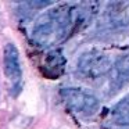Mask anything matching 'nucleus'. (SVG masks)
Segmentation results:
<instances>
[{
    "label": "nucleus",
    "instance_id": "7ed1b4c3",
    "mask_svg": "<svg viewBox=\"0 0 129 129\" xmlns=\"http://www.w3.org/2000/svg\"><path fill=\"white\" fill-rule=\"evenodd\" d=\"M62 101L70 110L83 117L93 115L99 110V100L92 93L79 87H64L60 92Z\"/></svg>",
    "mask_w": 129,
    "mask_h": 129
},
{
    "label": "nucleus",
    "instance_id": "f257e3e1",
    "mask_svg": "<svg viewBox=\"0 0 129 129\" xmlns=\"http://www.w3.org/2000/svg\"><path fill=\"white\" fill-rule=\"evenodd\" d=\"M72 11L70 6H58L42 14L32 28V39L38 46L51 47L61 42L70 32Z\"/></svg>",
    "mask_w": 129,
    "mask_h": 129
},
{
    "label": "nucleus",
    "instance_id": "20e7f679",
    "mask_svg": "<svg viewBox=\"0 0 129 129\" xmlns=\"http://www.w3.org/2000/svg\"><path fill=\"white\" fill-rule=\"evenodd\" d=\"M4 72L10 82V89L13 94H18L22 86V70L20 62V53L15 45L7 43L4 47Z\"/></svg>",
    "mask_w": 129,
    "mask_h": 129
},
{
    "label": "nucleus",
    "instance_id": "6e6552de",
    "mask_svg": "<svg viewBox=\"0 0 129 129\" xmlns=\"http://www.w3.org/2000/svg\"><path fill=\"white\" fill-rule=\"evenodd\" d=\"M47 75H51V70H54V75H60L62 71V67H64V58L61 57V54L57 53V51H53V53L47 54Z\"/></svg>",
    "mask_w": 129,
    "mask_h": 129
},
{
    "label": "nucleus",
    "instance_id": "f03ea898",
    "mask_svg": "<svg viewBox=\"0 0 129 129\" xmlns=\"http://www.w3.org/2000/svg\"><path fill=\"white\" fill-rule=\"evenodd\" d=\"M110 68H111L110 57L96 49L85 51L78 58V64H76L78 74L82 78L90 79V81L104 76L110 71Z\"/></svg>",
    "mask_w": 129,
    "mask_h": 129
},
{
    "label": "nucleus",
    "instance_id": "423d86ee",
    "mask_svg": "<svg viewBox=\"0 0 129 129\" xmlns=\"http://www.w3.org/2000/svg\"><path fill=\"white\" fill-rule=\"evenodd\" d=\"M111 118L115 125L129 126V94L121 99L111 111Z\"/></svg>",
    "mask_w": 129,
    "mask_h": 129
},
{
    "label": "nucleus",
    "instance_id": "39448f33",
    "mask_svg": "<svg viewBox=\"0 0 129 129\" xmlns=\"http://www.w3.org/2000/svg\"><path fill=\"white\" fill-rule=\"evenodd\" d=\"M108 15L114 25H129V2L112 3L110 6Z\"/></svg>",
    "mask_w": 129,
    "mask_h": 129
},
{
    "label": "nucleus",
    "instance_id": "0eeeda50",
    "mask_svg": "<svg viewBox=\"0 0 129 129\" xmlns=\"http://www.w3.org/2000/svg\"><path fill=\"white\" fill-rule=\"evenodd\" d=\"M114 70H115L117 81L121 85L129 83V51H126L125 54H122L117 60V62L114 65Z\"/></svg>",
    "mask_w": 129,
    "mask_h": 129
}]
</instances>
